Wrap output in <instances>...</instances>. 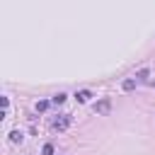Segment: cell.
<instances>
[{"mask_svg": "<svg viewBox=\"0 0 155 155\" xmlns=\"http://www.w3.org/2000/svg\"><path fill=\"white\" fill-rule=\"evenodd\" d=\"M41 155H53V145H51V143H46V145L41 148Z\"/></svg>", "mask_w": 155, "mask_h": 155, "instance_id": "cell-5", "label": "cell"}, {"mask_svg": "<svg viewBox=\"0 0 155 155\" xmlns=\"http://www.w3.org/2000/svg\"><path fill=\"white\" fill-rule=\"evenodd\" d=\"M148 75H150V73H148V68H143V70H138V75H136V78H138V80H145Z\"/></svg>", "mask_w": 155, "mask_h": 155, "instance_id": "cell-8", "label": "cell"}, {"mask_svg": "<svg viewBox=\"0 0 155 155\" xmlns=\"http://www.w3.org/2000/svg\"><path fill=\"white\" fill-rule=\"evenodd\" d=\"M63 102H65V94H63V92H58V94L53 97V104H63Z\"/></svg>", "mask_w": 155, "mask_h": 155, "instance_id": "cell-6", "label": "cell"}, {"mask_svg": "<svg viewBox=\"0 0 155 155\" xmlns=\"http://www.w3.org/2000/svg\"><path fill=\"white\" fill-rule=\"evenodd\" d=\"M10 140H12V143H22V133H19V131H12V133H10Z\"/></svg>", "mask_w": 155, "mask_h": 155, "instance_id": "cell-4", "label": "cell"}, {"mask_svg": "<svg viewBox=\"0 0 155 155\" xmlns=\"http://www.w3.org/2000/svg\"><path fill=\"white\" fill-rule=\"evenodd\" d=\"M136 87V80H124V90H133Z\"/></svg>", "mask_w": 155, "mask_h": 155, "instance_id": "cell-9", "label": "cell"}, {"mask_svg": "<svg viewBox=\"0 0 155 155\" xmlns=\"http://www.w3.org/2000/svg\"><path fill=\"white\" fill-rule=\"evenodd\" d=\"M94 111H97V114H109V111H111V99H109V97L99 99V102L94 104Z\"/></svg>", "mask_w": 155, "mask_h": 155, "instance_id": "cell-2", "label": "cell"}, {"mask_svg": "<svg viewBox=\"0 0 155 155\" xmlns=\"http://www.w3.org/2000/svg\"><path fill=\"white\" fill-rule=\"evenodd\" d=\"M75 97H78V102H87V99H90L92 94H90V90H80V92H78Z\"/></svg>", "mask_w": 155, "mask_h": 155, "instance_id": "cell-3", "label": "cell"}, {"mask_svg": "<svg viewBox=\"0 0 155 155\" xmlns=\"http://www.w3.org/2000/svg\"><path fill=\"white\" fill-rule=\"evenodd\" d=\"M46 109H48V102H44V99L36 102V111H46Z\"/></svg>", "mask_w": 155, "mask_h": 155, "instance_id": "cell-7", "label": "cell"}, {"mask_svg": "<svg viewBox=\"0 0 155 155\" xmlns=\"http://www.w3.org/2000/svg\"><path fill=\"white\" fill-rule=\"evenodd\" d=\"M70 121H73L70 114H58V116L51 121V128H53V131H65V128L70 126Z\"/></svg>", "mask_w": 155, "mask_h": 155, "instance_id": "cell-1", "label": "cell"}]
</instances>
